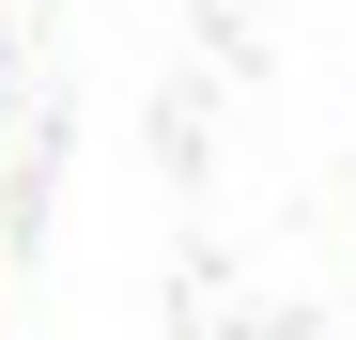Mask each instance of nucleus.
<instances>
[{
    "label": "nucleus",
    "instance_id": "nucleus-1",
    "mask_svg": "<svg viewBox=\"0 0 356 340\" xmlns=\"http://www.w3.org/2000/svg\"><path fill=\"white\" fill-rule=\"evenodd\" d=\"M0 78H16V46H0Z\"/></svg>",
    "mask_w": 356,
    "mask_h": 340
}]
</instances>
